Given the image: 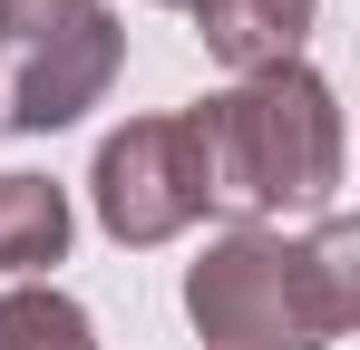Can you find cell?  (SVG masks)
I'll return each instance as SVG.
<instances>
[{
	"label": "cell",
	"instance_id": "cell-3",
	"mask_svg": "<svg viewBox=\"0 0 360 350\" xmlns=\"http://www.w3.org/2000/svg\"><path fill=\"white\" fill-rule=\"evenodd\" d=\"M88 195H98V224L117 243H176L214 205L205 195V146H195L185 117H127L88 166Z\"/></svg>",
	"mask_w": 360,
	"mask_h": 350
},
{
	"label": "cell",
	"instance_id": "cell-6",
	"mask_svg": "<svg viewBox=\"0 0 360 350\" xmlns=\"http://www.w3.org/2000/svg\"><path fill=\"white\" fill-rule=\"evenodd\" d=\"M59 253H68V195L49 175H0V283L49 273Z\"/></svg>",
	"mask_w": 360,
	"mask_h": 350
},
{
	"label": "cell",
	"instance_id": "cell-9",
	"mask_svg": "<svg viewBox=\"0 0 360 350\" xmlns=\"http://www.w3.org/2000/svg\"><path fill=\"white\" fill-rule=\"evenodd\" d=\"M166 10H195V0H166Z\"/></svg>",
	"mask_w": 360,
	"mask_h": 350
},
{
	"label": "cell",
	"instance_id": "cell-4",
	"mask_svg": "<svg viewBox=\"0 0 360 350\" xmlns=\"http://www.w3.org/2000/svg\"><path fill=\"white\" fill-rule=\"evenodd\" d=\"M117 58H127L117 10H88L78 30L39 39V49H0V127H30V136H49V127H78V117L108 98Z\"/></svg>",
	"mask_w": 360,
	"mask_h": 350
},
{
	"label": "cell",
	"instance_id": "cell-7",
	"mask_svg": "<svg viewBox=\"0 0 360 350\" xmlns=\"http://www.w3.org/2000/svg\"><path fill=\"white\" fill-rule=\"evenodd\" d=\"M0 350H98V331L68 292L20 283V292H0Z\"/></svg>",
	"mask_w": 360,
	"mask_h": 350
},
{
	"label": "cell",
	"instance_id": "cell-5",
	"mask_svg": "<svg viewBox=\"0 0 360 350\" xmlns=\"http://www.w3.org/2000/svg\"><path fill=\"white\" fill-rule=\"evenodd\" d=\"M311 10H321V0H195V30H205V49L224 58L234 78H253V68L302 58Z\"/></svg>",
	"mask_w": 360,
	"mask_h": 350
},
{
	"label": "cell",
	"instance_id": "cell-2",
	"mask_svg": "<svg viewBox=\"0 0 360 350\" xmlns=\"http://www.w3.org/2000/svg\"><path fill=\"white\" fill-rule=\"evenodd\" d=\"M185 127H195V146H205V195H214L234 224L321 214V205L341 195V98H331V78H311L302 58L214 88L205 108H185Z\"/></svg>",
	"mask_w": 360,
	"mask_h": 350
},
{
	"label": "cell",
	"instance_id": "cell-8",
	"mask_svg": "<svg viewBox=\"0 0 360 350\" xmlns=\"http://www.w3.org/2000/svg\"><path fill=\"white\" fill-rule=\"evenodd\" d=\"M98 0H0V49H39V39H59L78 30Z\"/></svg>",
	"mask_w": 360,
	"mask_h": 350
},
{
	"label": "cell",
	"instance_id": "cell-1",
	"mask_svg": "<svg viewBox=\"0 0 360 350\" xmlns=\"http://www.w3.org/2000/svg\"><path fill=\"white\" fill-rule=\"evenodd\" d=\"M185 321L205 350H331L360 321V224L321 214L311 233H214L185 273Z\"/></svg>",
	"mask_w": 360,
	"mask_h": 350
}]
</instances>
